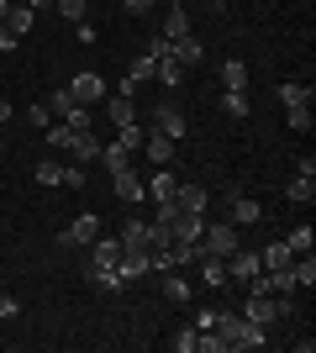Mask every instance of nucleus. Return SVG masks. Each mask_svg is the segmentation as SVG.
Segmentation results:
<instances>
[{"instance_id": "1", "label": "nucleus", "mask_w": 316, "mask_h": 353, "mask_svg": "<svg viewBox=\"0 0 316 353\" xmlns=\"http://www.w3.org/2000/svg\"><path fill=\"white\" fill-rule=\"evenodd\" d=\"M200 259H206V253H216V259H227V253H238L242 248V232L238 227H232V221H211V227H200Z\"/></svg>"}, {"instance_id": "2", "label": "nucleus", "mask_w": 316, "mask_h": 353, "mask_svg": "<svg viewBox=\"0 0 316 353\" xmlns=\"http://www.w3.org/2000/svg\"><path fill=\"white\" fill-rule=\"evenodd\" d=\"M95 237H101V216H95V211H79V216L69 221L53 243H59V248H90Z\"/></svg>"}, {"instance_id": "3", "label": "nucleus", "mask_w": 316, "mask_h": 353, "mask_svg": "<svg viewBox=\"0 0 316 353\" xmlns=\"http://www.w3.org/2000/svg\"><path fill=\"white\" fill-rule=\"evenodd\" d=\"M63 90L74 95V105H101L105 95H111V85H105V79H101V74H95V69L74 74V79H69V85H63Z\"/></svg>"}, {"instance_id": "4", "label": "nucleus", "mask_w": 316, "mask_h": 353, "mask_svg": "<svg viewBox=\"0 0 316 353\" xmlns=\"http://www.w3.org/2000/svg\"><path fill=\"white\" fill-rule=\"evenodd\" d=\"M153 132H164L169 143H185V132H190V127H185V111L174 101H164L158 111H153Z\"/></svg>"}, {"instance_id": "5", "label": "nucleus", "mask_w": 316, "mask_h": 353, "mask_svg": "<svg viewBox=\"0 0 316 353\" xmlns=\"http://www.w3.org/2000/svg\"><path fill=\"white\" fill-rule=\"evenodd\" d=\"M143 190H148V201H174L180 179H174V169H169V163H153V174L143 179Z\"/></svg>"}, {"instance_id": "6", "label": "nucleus", "mask_w": 316, "mask_h": 353, "mask_svg": "<svg viewBox=\"0 0 316 353\" xmlns=\"http://www.w3.org/2000/svg\"><path fill=\"white\" fill-rule=\"evenodd\" d=\"M101 105H105V117H111V127H132L137 121V101L132 95H116V90H111Z\"/></svg>"}, {"instance_id": "7", "label": "nucleus", "mask_w": 316, "mask_h": 353, "mask_svg": "<svg viewBox=\"0 0 316 353\" xmlns=\"http://www.w3.org/2000/svg\"><path fill=\"white\" fill-rule=\"evenodd\" d=\"M200 227H206V216H196V211H174L169 237H174V243H200Z\"/></svg>"}, {"instance_id": "8", "label": "nucleus", "mask_w": 316, "mask_h": 353, "mask_svg": "<svg viewBox=\"0 0 316 353\" xmlns=\"http://www.w3.org/2000/svg\"><path fill=\"white\" fill-rule=\"evenodd\" d=\"M258 269H264V264H258V253H227V280H238V285H248V280H253V274H258Z\"/></svg>"}, {"instance_id": "9", "label": "nucleus", "mask_w": 316, "mask_h": 353, "mask_svg": "<svg viewBox=\"0 0 316 353\" xmlns=\"http://www.w3.org/2000/svg\"><path fill=\"white\" fill-rule=\"evenodd\" d=\"M111 185H116V195L127 201V206H137V201H148V190H143V179L132 174V163H127V169H116V174H111Z\"/></svg>"}, {"instance_id": "10", "label": "nucleus", "mask_w": 316, "mask_h": 353, "mask_svg": "<svg viewBox=\"0 0 316 353\" xmlns=\"http://www.w3.org/2000/svg\"><path fill=\"white\" fill-rule=\"evenodd\" d=\"M227 221H232V227H253V221H264V206H258L253 195H232V211H227Z\"/></svg>"}, {"instance_id": "11", "label": "nucleus", "mask_w": 316, "mask_h": 353, "mask_svg": "<svg viewBox=\"0 0 316 353\" xmlns=\"http://www.w3.org/2000/svg\"><path fill=\"white\" fill-rule=\"evenodd\" d=\"M211 327H216V338H222L227 353L242 343V316H238V311H216V322H211Z\"/></svg>"}, {"instance_id": "12", "label": "nucleus", "mask_w": 316, "mask_h": 353, "mask_svg": "<svg viewBox=\"0 0 316 353\" xmlns=\"http://www.w3.org/2000/svg\"><path fill=\"white\" fill-rule=\"evenodd\" d=\"M121 253H148V221L143 216H127V227H121Z\"/></svg>"}, {"instance_id": "13", "label": "nucleus", "mask_w": 316, "mask_h": 353, "mask_svg": "<svg viewBox=\"0 0 316 353\" xmlns=\"http://www.w3.org/2000/svg\"><path fill=\"white\" fill-rule=\"evenodd\" d=\"M206 185H180V190H174V206L180 211H196V216H206Z\"/></svg>"}, {"instance_id": "14", "label": "nucleus", "mask_w": 316, "mask_h": 353, "mask_svg": "<svg viewBox=\"0 0 316 353\" xmlns=\"http://www.w3.org/2000/svg\"><path fill=\"white\" fill-rule=\"evenodd\" d=\"M90 248H95L90 269H116V259H121V237H95Z\"/></svg>"}, {"instance_id": "15", "label": "nucleus", "mask_w": 316, "mask_h": 353, "mask_svg": "<svg viewBox=\"0 0 316 353\" xmlns=\"http://www.w3.org/2000/svg\"><path fill=\"white\" fill-rule=\"evenodd\" d=\"M169 53H174V59H180L185 69H196V63L206 59V48H200L196 37H190V32H185V37H174V43H169Z\"/></svg>"}, {"instance_id": "16", "label": "nucleus", "mask_w": 316, "mask_h": 353, "mask_svg": "<svg viewBox=\"0 0 316 353\" xmlns=\"http://www.w3.org/2000/svg\"><path fill=\"white\" fill-rule=\"evenodd\" d=\"M32 21H37V11H32L27 0H11V11H6V27H11L16 37H27V32H32Z\"/></svg>"}, {"instance_id": "17", "label": "nucleus", "mask_w": 316, "mask_h": 353, "mask_svg": "<svg viewBox=\"0 0 316 353\" xmlns=\"http://www.w3.org/2000/svg\"><path fill=\"white\" fill-rule=\"evenodd\" d=\"M164 301H174V306H190V301H196V290H190V280L169 269V274H164Z\"/></svg>"}, {"instance_id": "18", "label": "nucleus", "mask_w": 316, "mask_h": 353, "mask_svg": "<svg viewBox=\"0 0 316 353\" xmlns=\"http://www.w3.org/2000/svg\"><path fill=\"white\" fill-rule=\"evenodd\" d=\"M143 153H148V163H174V143H169L164 132H148V137H143Z\"/></svg>"}, {"instance_id": "19", "label": "nucleus", "mask_w": 316, "mask_h": 353, "mask_svg": "<svg viewBox=\"0 0 316 353\" xmlns=\"http://www.w3.org/2000/svg\"><path fill=\"white\" fill-rule=\"evenodd\" d=\"M285 195L295 201V206H311V201H316V174H295L285 185Z\"/></svg>"}, {"instance_id": "20", "label": "nucleus", "mask_w": 316, "mask_h": 353, "mask_svg": "<svg viewBox=\"0 0 316 353\" xmlns=\"http://www.w3.org/2000/svg\"><path fill=\"white\" fill-rule=\"evenodd\" d=\"M69 153H74V163H95V153H101L95 132H74V137H69Z\"/></svg>"}, {"instance_id": "21", "label": "nucleus", "mask_w": 316, "mask_h": 353, "mask_svg": "<svg viewBox=\"0 0 316 353\" xmlns=\"http://www.w3.org/2000/svg\"><path fill=\"white\" fill-rule=\"evenodd\" d=\"M200 280H206L211 290H222V285H227V259H216V253H206V259H200Z\"/></svg>"}, {"instance_id": "22", "label": "nucleus", "mask_w": 316, "mask_h": 353, "mask_svg": "<svg viewBox=\"0 0 316 353\" xmlns=\"http://www.w3.org/2000/svg\"><path fill=\"white\" fill-rule=\"evenodd\" d=\"M274 95H280L285 105H311L316 101V85H295V79H290V85H280Z\"/></svg>"}, {"instance_id": "23", "label": "nucleus", "mask_w": 316, "mask_h": 353, "mask_svg": "<svg viewBox=\"0 0 316 353\" xmlns=\"http://www.w3.org/2000/svg\"><path fill=\"white\" fill-rule=\"evenodd\" d=\"M153 79H158V85H169V90H174V85H180V79H185V63L174 59V53H169V59H158V69H153Z\"/></svg>"}, {"instance_id": "24", "label": "nucleus", "mask_w": 316, "mask_h": 353, "mask_svg": "<svg viewBox=\"0 0 316 353\" xmlns=\"http://www.w3.org/2000/svg\"><path fill=\"white\" fill-rule=\"evenodd\" d=\"M290 259H295L290 243H269V248L258 253V264H264V269H290Z\"/></svg>"}, {"instance_id": "25", "label": "nucleus", "mask_w": 316, "mask_h": 353, "mask_svg": "<svg viewBox=\"0 0 316 353\" xmlns=\"http://www.w3.org/2000/svg\"><path fill=\"white\" fill-rule=\"evenodd\" d=\"M222 85L227 90H248V63H242V59H227L222 63Z\"/></svg>"}, {"instance_id": "26", "label": "nucleus", "mask_w": 316, "mask_h": 353, "mask_svg": "<svg viewBox=\"0 0 316 353\" xmlns=\"http://www.w3.org/2000/svg\"><path fill=\"white\" fill-rule=\"evenodd\" d=\"M285 243H290V253H311V248H316V232H311V221L290 227V237H285Z\"/></svg>"}, {"instance_id": "27", "label": "nucleus", "mask_w": 316, "mask_h": 353, "mask_svg": "<svg viewBox=\"0 0 316 353\" xmlns=\"http://www.w3.org/2000/svg\"><path fill=\"white\" fill-rule=\"evenodd\" d=\"M95 159H101L105 169H111V174H116V169H127V163H132V153H127V148H121V143H111V148H101V153H95Z\"/></svg>"}, {"instance_id": "28", "label": "nucleus", "mask_w": 316, "mask_h": 353, "mask_svg": "<svg viewBox=\"0 0 316 353\" xmlns=\"http://www.w3.org/2000/svg\"><path fill=\"white\" fill-rule=\"evenodd\" d=\"M285 127H295V132H311V127H316L311 105H285Z\"/></svg>"}, {"instance_id": "29", "label": "nucleus", "mask_w": 316, "mask_h": 353, "mask_svg": "<svg viewBox=\"0 0 316 353\" xmlns=\"http://www.w3.org/2000/svg\"><path fill=\"white\" fill-rule=\"evenodd\" d=\"M185 32H190V11H185V6H174V11H169V21H164V37L174 43V37H185Z\"/></svg>"}, {"instance_id": "30", "label": "nucleus", "mask_w": 316, "mask_h": 353, "mask_svg": "<svg viewBox=\"0 0 316 353\" xmlns=\"http://www.w3.org/2000/svg\"><path fill=\"white\" fill-rule=\"evenodd\" d=\"M153 69H158V63H153L148 53H137L132 69H127V79H132V85H153Z\"/></svg>"}, {"instance_id": "31", "label": "nucleus", "mask_w": 316, "mask_h": 353, "mask_svg": "<svg viewBox=\"0 0 316 353\" xmlns=\"http://www.w3.org/2000/svg\"><path fill=\"white\" fill-rule=\"evenodd\" d=\"M43 105H48V117H59V121H63L69 111H74V95H69V90H53V95H48Z\"/></svg>"}, {"instance_id": "32", "label": "nucleus", "mask_w": 316, "mask_h": 353, "mask_svg": "<svg viewBox=\"0 0 316 353\" xmlns=\"http://www.w3.org/2000/svg\"><path fill=\"white\" fill-rule=\"evenodd\" d=\"M32 174H37V185H48V190H59V185H63V163H53V159H48V163H37Z\"/></svg>"}, {"instance_id": "33", "label": "nucleus", "mask_w": 316, "mask_h": 353, "mask_svg": "<svg viewBox=\"0 0 316 353\" xmlns=\"http://www.w3.org/2000/svg\"><path fill=\"white\" fill-rule=\"evenodd\" d=\"M227 117H232V121H242V117H248V90H227Z\"/></svg>"}, {"instance_id": "34", "label": "nucleus", "mask_w": 316, "mask_h": 353, "mask_svg": "<svg viewBox=\"0 0 316 353\" xmlns=\"http://www.w3.org/2000/svg\"><path fill=\"white\" fill-rule=\"evenodd\" d=\"M43 137H48L53 148H69V137H74V132H69V121H59V117H53V121L43 127Z\"/></svg>"}, {"instance_id": "35", "label": "nucleus", "mask_w": 316, "mask_h": 353, "mask_svg": "<svg viewBox=\"0 0 316 353\" xmlns=\"http://www.w3.org/2000/svg\"><path fill=\"white\" fill-rule=\"evenodd\" d=\"M143 137H148V127H137V121H132V127H121V137H116V143L127 148V153H137V148H143Z\"/></svg>"}, {"instance_id": "36", "label": "nucleus", "mask_w": 316, "mask_h": 353, "mask_svg": "<svg viewBox=\"0 0 316 353\" xmlns=\"http://www.w3.org/2000/svg\"><path fill=\"white\" fill-rule=\"evenodd\" d=\"M90 111H95V105H74V111L63 117V121H69V132H90Z\"/></svg>"}, {"instance_id": "37", "label": "nucleus", "mask_w": 316, "mask_h": 353, "mask_svg": "<svg viewBox=\"0 0 316 353\" xmlns=\"http://www.w3.org/2000/svg\"><path fill=\"white\" fill-rule=\"evenodd\" d=\"M85 11H90V0H59V16H63V21H85Z\"/></svg>"}, {"instance_id": "38", "label": "nucleus", "mask_w": 316, "mask_h": 353, "mask_svg": "<svg viewBox=\"0 0 316 353\" xmlns=\"http://www.w3.org/2000/svg\"><path fill=\"white\" fill-rule=\"evenodd\" d=\"M169 348H174V353H196V327L174 332V338H169Z\"/></svg>"}, {"instance_id": "39", "label": "nucleus", "mask_w": 316, "mask_h": 353, "mask_svg": "<svg viewBox=\"0 0 316 353\" xmlns=\"http://www.w3.org/2000/svg\"><path fill=\"white\" fill-rule=\"evenodd\" d=\"M143 53H148L153 63H158V59H169V37H164V32H158V37H148V43H143Z\"/></svg>"}, {"instance_id": "40", "label": "nucleus", "mask_w": 316, "mask_h": 353, "mask_svg": "<svg viewBox=\"0 0 316 353\" xmlns=\"http://www.w3.org/2000/svg\"><path fill=\"white\" fill-rule=\"evenodd\" d=\"M153 6H158V0H121V11H127V16H148Z\"/></svg>"}, {"instance_id": "41", "label": "nucleus", "mask_w": 316, "mask_h": 353, "mask_svg": "<svg viewBox=\"0 0 316 353\" xmlns=\"http://www.w3.org/2000/svg\"><path fill=\"white\" fill-rule=\"evenodd\" d=\"M16 48H21V37H16V32L0 21V53H16Z\"/></svg>"}, {"instance_id": "42", "label": "nucleus", "mask_w": 316, "mask_h": 353, "mask_svg": "<svg viewBox=\"0 0 316 353\" xmlns=\"http://www.w3.org/2000/svg\"><path fill=\"white\" fill-rule=\"evenodd\" d=\"M27 121H32V127H48V121H53V117H48V105L37 101V105H27Z\"/></svg>"}, {"instance_id": "43", "label": "nucleus", "mask_w": 316, "mask_h": 353, "mask_svg": "<svg viewBox=\"0 0 316 353\" xmlns=\"http://www.w3.org/2000/svg\"><path fill=\"white\" fill-rule=\"evenodd\" d=\"M16 311H21V301H16V295H0V322H11Z\"/></svg>"}, {"instance_id": "44", "label": "nucleus", "mask_w": 316, "mask_h": 353, "mask_svg": "<svg viewBox=\"0 0 316 353\" xmlns=\"http://www.w3.org/2000/svg\"><path fill=\"white\" fill-rule=\"evenodd\" d=\"M63 185H69V190H85V169H79V163H74V169H63Z\"/></svg>"}, {"instance_id": "45", "label": "nucleus", "mask_w": 316, "mask_h": 353, "mask_svg": "<svg viewBox=\"0 0 316 353\" xmlns=\"http://www.w3.org/2000/svg\"><path fill=\"white\" fill-rule=\"evenodd\" d=\"M74 37H79L85 48H90V43H95V27H90V21H74Z\"/></svg>"}, {"instance_id": "46", "label": "nucleus", "mask_w": 316, "mask_h": 353, "mask_svg": "<svg viewBox=\"0 0 316 353\" xmlns=\"http://www.w3.org/2000/svg\"><path fill=\"white\" fill-rule=\"evenodd\" d=\"M27 6H32V11H48V6H53V0H27Z\"/></svg>"}, {"instance_id": "47", "label": "nucleus", "mask_w": 316, "mask_h": 353, "mask_svg": "<svg viewBox=\"0 0 316 353\" xmlns=\"http://www.w3.org/2000/svg\"><path fill=\"white\" fill-rule=\"evenodd\" d=\"M0 121H11V101H0Z\"/></svg>"}, {"instance_id": "48", "label": "nucleus", "mask_w": 316, "mask_h": 353, "mask_svg": "<svg viewBox=\"0 0 316 353\" xmlns=\"http://www.w3.org/2000/svg\"><path fill=\"white\" fill-rule=\"evenodd\" d=\"M6 11H11V0H0V21H6Z\"/></svg>"}, {"instance_id": "49", "label": "nucleus", "mask_w": 316, "mask_h": 353, "mask_svg": "<svg viewBox=\"0 0 316 353\" xmlns=\"http://www.w3.org/2000/svg\"><path fill=\"white\" fill-rule=\"evenodd\" d=\"M0 190H6V179H0Z\"/></svg>"}, {"instance_id": "50", "label": "nucleus", "mask_w": 316, "mask_h": 353, "mask_svg": "<svg viewBox=\"0 0 316 353\" xmlns=\"http://www.w3.org/2000/svg\"><path fill=\"white\" fill-rule=\"evenodd\" d=\"M0 153H6V148H0Z\"/></svg>"}]
</instances>
